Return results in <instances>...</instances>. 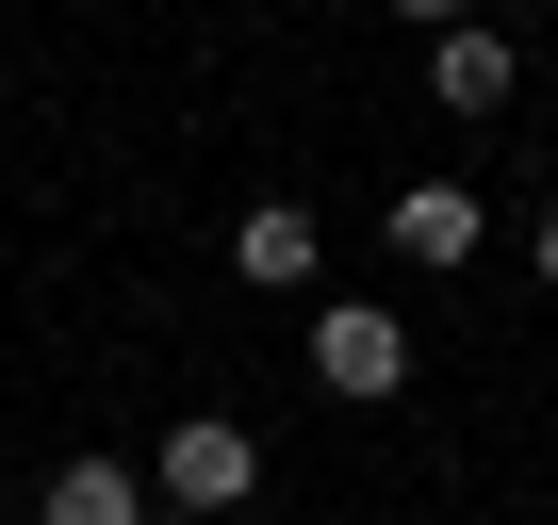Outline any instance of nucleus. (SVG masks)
Instances as JSON below:
<instances>
[{
  "label": "nucleus",
  "mask_w": 558,
  "mask_h": 525,
  "mask_svg": "<svg viewBox=\"0 0 558 525\" xmlns=\"http://www.w3.org/2000/svg\"><path fill=\"white\" fill-rule=\"evenodd\" d=\"M395 246L411 262H476V197L460 181H395Z\"/></svg>",
  "instance_id": "obj_5"
},
{
  "label": "nucleus",
  "mask_w": 558,
  "mask_h": 525,
  "mask_svg": "<svg viewBox=\"0 0 558 525\" xmlns=\"http://www.w3.org/2000/svg\"><path fill=\"white\" fill-rule=\"evenodd\" d=\"M542 280H558V213H542Z\"/></svg>",
  "instance_id": "obj_8"
},
{
  "label": "nucleus",
  "mask_w": 558,
  "mask_h": 525,
  "mask_svg": "<svg viewBox=\"0 0 558 525\" xmlns=\"http://www.w3.org/2000/svg\"><path fill=\"white\" fill-rule=\"evenodd\" d=\"M313 378H329V394H411V329L362 313V296H329V313H313Z\"/></svg>",
  "instance_id": "obj_1"
},
{
  "label": "nucleus",
  "mask_w": 558,
  "mask_h": 525,
  "mask_svg": "<svg viewBox=\"0 0 558 525\" xmlns=\"http://www.w3.org/2000/svg\"><path fill=\"white\" fill-rule=\"evenodd\" d=\"M230 280H263V296H313V213H296V197H263V213L230 230Z\"/></svg>",
  "instance_id": "obj_4"
},
{
  "label": "nucleus",
  "mask_w": 558,
  "mask_h": 525,
  "mask_svg": "<svg viewBox=\"0 0 558 525\" xmlns=\"http://www.w3.org/2000/svg\"><path fill=\"white\" fill-rule=\"evenodd\" d=\"M50 525H148V476L132 460H66L50 476Z\"/></svg>",
  "instance_id": "obj_6"
},
{
  "label": "nucleus",
  "mask_w": 558,
  "mask_h": 525,
  "mask_svg": "<svg viewBox=\"0 0 558 525\" xmlns=\"http://www.w3.org/2000/svg\"><path fill=\"white\" fill-rule=\"evenodd\" d=\"M165 509H246V427L230 411H181L165 427Z\"/></svg>",
  "instance_id": "obj_2"
},
{
  "label": "nucleus",
  "mask_w": 558,
  "mask_h": 525,
  "mask_svg": "<svg viewBox=\"0 0 558 525\" xmlns=\"http://www.w3.org/2000/svg\"><path fill=\"white\" fill-rule=\"evenodd\" d=\"M509 83H525V66H509V34H476V17H460V34H427V99H444V115H493Z\"/></svg>",
  "instance_id": "obj_3"
},
{
  "label": "nucleus",
  "mask_w": 558,
  "mask_h": 525,
  "mask_svg": "<svg viewBox=\"0 0 558 525\" xmlns=\"http://www.w3.org/2000/svg\"><path fill=\"white\" fill-rule=\"evenodd\" d=\"M395 17H427V34H460V0H395Z\"/></svg>",
  "instance_id": "obj_7"
}]
</instances>
